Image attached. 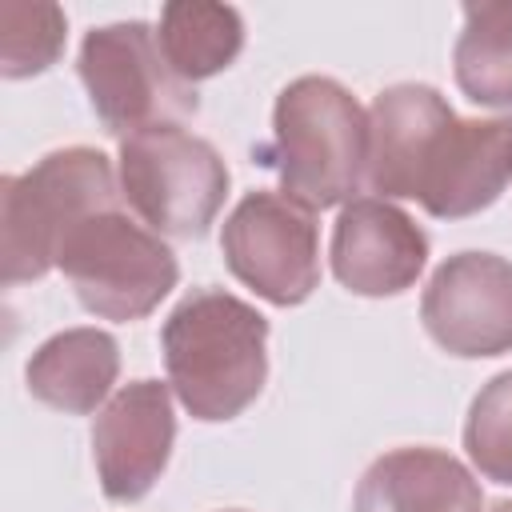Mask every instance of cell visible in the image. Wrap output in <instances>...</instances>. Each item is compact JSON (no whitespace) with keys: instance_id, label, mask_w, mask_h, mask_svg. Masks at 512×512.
<instances>
[{"instance_id":"cell-1","label":"cell","mask_w":512,"mask_h":512,"mask_svg":"<svg viewBox=\"0 0 512 512\" xmlns=\"http://www.w3.org/2000/svg\"><path fill=\"white\" fill-rule=\"evenodd\" d=\"M368 188L464 220L512 184V116L464 120L432 84H392L368 108Z\"/></svg>"},{"instance_id":"cell-2","label":"cell","mask_w":512,"mask_h":512,"mask_svg":"<svg viewBox=\"0 0 512 512\" xmlns=\"http://www.w3.org/2000/svg\"><path fill=\"white\" fill-rule=\"evenodd\" d=\"M164 368L188 416L236 420L268 380V320L224 288H192L160 328Z\"/></svg>"},{"instance_id":"cell-3","label":"cell","mask_w":512,"mask_h":512,"mask_svg":"<svg viewBox=\"0 0 512 512\" xmlns=\"http://www.w3.org/2000/svg\"><path fill=\"white\" fill-rule=\"evenodd\" d=\"M280 192L316 208L352 200L368 176V112L332 76L292 80L272 108V144L260 152Z\"/></svg>"},{"instance_id":"cell-4","label":"cell","mask_w":512,"mask_h":512,"mask_svg":"<svg viewBox=\"0 0 512 512\" xmlns=\"http://www.w3.org/2000/svg\"><path fill=\"white\" fill-rule=\"evenodd\" d=\"M112 160L100 148L72 144L0 180V256L4 284L40 280L56 268L68 232L92 212L120 204Z\"/></svg>"},{"instance_id":"cell-5","label":"cell","mask_w":512,"mask_h":512,"mask_svg":"<svg viewBox=\"0 0 512 512\" xmlns=\"http://www.w3.org/2000/svg\"><path fill=\"white\" fill-rule=\"evenodd\" d=\"M56 268L92 316L120 324L144 320L180 280L176 252L120 204L80 220L68 232Z\"/></svg>"},{"instance_id":"cell-6","label":"cell","mask_w":512,"mask_h":512,"mask_svg":"<svg viewBox=\"0 0 512 512\" xmlns=\"http://www.w3.org/2000/svg\"><path fill=\"white\" fill-rule=\"evenodd\" d=\"M120 192L156 236L200 240L224 208L228 164L180 124L144 128L120 140Z\"/></svg>"},{"instance_id":"cell-7","label":"cell","mask_w":512,"mask_h":512,"mask_svg":"<svg viewBox=\"0 0 512 512\" xmlns=\"http://www.w3.org/2000/svg\"><path fill=\"white\" fill-rule=\"evenodd\" d=\"M76 68L104 132L120 140L144 128L180 124L200 108L196 88L168 68L156 28L144 20H116L92 28L80 44Z\"/></svg>"},{"instance_id":"cell-8","label":"cell","mask_w":512,"mask_h":512,"mask_svg":"<svg viewBox=\"0 0 512 512\" xmlns=\"http://www.w3.org/2000/svg\"><path fill=\"white\" fill-rule=\"evenodd\" d=\"M228 272L276 308L304 304L320 288L316 212L284 192H248L220 228Z\"/></svg>"},{"instance_id":"cell-9","label":"cell","mask_w":512,"mask_h":512,"mask_svg":"<svg viewBox=\"0 0 512 512\" xmlns=\"http://www.w3.org/2000/svg\"><path fill=\"white\" fill-rule=\"evenodd\" d=\"M420 320L448 356L512 352V260L496 252L448 256L420 296Z\"/></svg>"},{"instance_id":"cell-10","label":"cell","mask_w":512,"mask_h":512,"mask_svg":"<svg viewBox=\"0 0 512 512\" xmlns=\"http://www.w3.org/2000/svg\"><path fill=\"white\" fill-rule=\"evenodd\" d=\"M172 384L132 380L124 384L92 424V460L108 500L132 504L152 492L168 468L176 444Z\"/></svg>"},{"instance_id":"cell-11","label":"cell","mask_w":512,"mask_h":512,"mask_svg":"<svg viewBox=\"0 0 512 512\" xmlns=\"http://www.w3.org/2000/svg\"><path fill=\"white\" fill-rule=\"evenodd\" d=\"M332 272L356 296H396L412 288L428 264L424 228L380 196H356L332 224Z\"/></svg>"},{"instance_id":"cell-12","label":"cell","mask_w":512,"mask_h":512,"mask_svg":"<svg viewBox=\"0 0 512 512\" xmlns=\"http://www.w3.org/2000/svg\"><path fill=\"white\" fill-rule=\"evenodd\" d=\"M480 480L444 448H392L376 456L352 496V512H480Z\"/></svg>"},{"instance_id":"cell-13","label":"cell","mask_w":512,"mask_h":512,"mask_svg":"<svg viewBox=\"0 0 512 512\" xmlns=\"http://www.w3.org/2000/svg\"><path fill=\"white\" fill-rule=\"evenodd\" d=\"M120 376V344L104 328H64L48 336L24 368L28 392L60 412L84 416L112 392Z\"/></svg>"},{"instance_id":"cell-14","label":"cell","mask_w":512,"mask_h":512,"mask_svg":"<svg viewBox=\"0 0 512 512\" xmlns=\"http://www.w3.org/2000/svg\"><path fill=\"white\" fill-rule=\"evenodd\" d=\"M160 52L168 68L184 80H208L224 72L240 48H244V20L232 4H212V0H172L160 8V28H156Z\"/></svg>"},{"instance_id":"cell-15","label":"cell","mask_w":512,"mask_h":512,"mask_svg":"<svg viewBox=\"0 0 512 512\" xmlns=\"http://www.w3.org/2000/svg\"><path fill=\"white\" fill-rule=\"evenodd\" d=\"M460 92L480 108H512V0L464 4L452 52Z\"/></svg>"},{"instance_id":"cell-16","label":"cell","mask_w":512,"mask_h":512,"mask_svg":"<svg viewBox=\"0 0 512 512\" xmlns=\"http://www.w3.org/2000/svg\"><path fill=\"white\" fill-rule=\"evenodd\" d=\"M68 20L56 4H0V72L8 80H24L56 64L64 48Z\"/></svg>"},{"instance_id":"cell-17","label":"cell","mask_w":512,"mask_h":512,"mask_svg":"<svg viewBox=\"0 0 512 512\" xmlns=\"http://www.w3.org/2000/svg\"><path fill=\"white\" fill-rule=\"evenodd\" d=\"M464 448L484 480L512 484V368L476 392L464 420Z\"/></svg>"},{"instance_id":"cell-18","label":"cell","mask_w":512,"mask_h":512,"mask_svg":"<svg viewBox=\"0 0 512 512\" xmlns=\"http://www.w3.org/2000/svg\"><path fill=\"white\" fill-rule=\"evenodd\" d=\"M488 512H512V500H496Z\"/></svg>"},{"instance_id":"cell-19","label":"cell","mask_w":512,"mask_h":512,"mask_svg":"<svg viewBox=\"0 0 512 512\" xmlns=\"http://www.w3.org/2000/svg\"><path fill=\"white\" fill-rule=\"evenodd\" d=\"M232 512H240V508H232Z\"/></svg>"}]
</instances>
